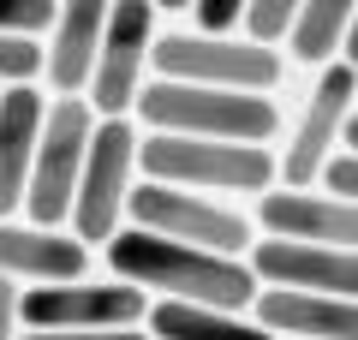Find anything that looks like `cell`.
<instances>
[{
	"mask_svg": "<svg viewBox=\"0 0 358 340\" xmlns=\"http://www.w3.org/2000/svg\"><path fill=\"white\" fill-rule=\"evenodd\" d=\"M341 150H358V108L346 113V132H341Z\"/></svg>",
	"mask_w": 358,
	"mask_h": 340,
	"instance_id": "27",
	"label": "cell"
},
{
	"mask_svg": "<svg viewBox=\"0 0 358 340\" xmlns=\"http://www.w3.org/2000/svg\"><path fill=\"white\" fill-rule=\"evenodd\" d=\"M257 287H299V292H334V299H358V251L341 245H299V239H275L245 251Z\"/></svg>",
	"mask_w": 358,
	"mask_h": 340,
	"instance_id": "12",
	"label": "cell"
},
{
	"mask_svg": "<svg viewBox=\"0 0 358 340\" xmlns=\"http://www.w3.org/2000/svg\"><path fill=\"white\" fill-rule=\"evenodd\" d=\"M143 179L192 185L209 197H263L275 185V155L263 143H227V138H185V132H150L138 138Z\"/></svg>",
	"mask_w": 358,
	"mask_h": 340,
	"instance_id": "3",
	"label": "cell"
},
{
	"mask_svg": "<svg viewBox=\"0 0 358 340\" xmlns=\"http://www.w3.org/2000/svg\"><path fill=\"white\" fill-rule=\"evenodd\" d=\"M131 173H138V132H131V120L126 113L120 120H96L90 150H84V173H78V191H72V215H66L84 245H108L120 233Z\"/></svg>",
	"mask_w": 358,
	"mask_h": 340,
	"instance_id": "7",
	"label": "cell"
},
{
	"mask_svg": "<svg viewBox=\"0 0 358 340\" xmlns=\"http://www.w3.org/2000/svg\"><path fill=\"white\" fill-rule=\"evenodd\" d=\"M96 132V108L84 96H60L48 101L36 132V155H30V185H24V215L36 227H60L72 215V191L84 173V150Z\"/></svg>",
	"mask_w": 358,
	"mask_h": 340,
	"instance_id": "6",
	"label": "cell"
},
{
	"mask_svg": "<svg viewBox=\"0 0 358 340\" xmlns=\"http://www.w3.org/2000/svg\"><path fill=\"white\" fill-rule=\"evenodd\" d=\"M90 269V245L66 227H36V221H0V275L6 281H78Z\"/></svg>",
	"mask_w": 358,
	"mask_h": 340,
	"instance_id": "14",
	"label": "cell"
},
{
	"mask_svg": "<svg viewBox=\"0 0 358 340\" xmlns=\"http://www.w3.org/2000/svg\"><path fill=\"white\" fill-rule=\"evenodd\" d=\"M341 60H346V66H358V6H352V18H346V36H341Z\"/></svg>",
	"mask_w": 358,
	"mask_h": 340,
	"instance_id": "26",
	"label": "cell"
},
{
	"mask_svg": "<svg viewBox=\"0 0 358 340\" xmlns=\"http://www.w3.org/2000/svg\"><path fill=\"white\" fill-rule=\"evenodd\" d=\"M143 323L155 340H275L245 311H215V304H185V299H162Z\"/></svg>",
	"mask_w": 358,
	"mask_h": 340,
	"instance_id": "17",
	"label": "cell"
},
{
	"mask_svg": "<svg viewBox=\"0 0 358 340\" xmlns=\"http://www.w3.org/2000/svg\"><path fill=\"white\" fill-rule=\"evenodd\" d=\"M245 6H251V0H192L203 36H233V30L245 24Z\"/></svg>",
	"mask_w": 358,
	"mask_h": 340,
	"instance_id": "22",
	"label": "cell"
},
{
	"mask_svg": "<svg viewBox=\"0 0 358 340\" xmlns=\"http://www.w3.org/2000/svg\"><path fill=\"white\" fill-rule=\"evenodd\" d=\"M150 316V292L131 281H36L18 292L24 328H138Z\"/></svg>",
	"mask_w": 358,
	"mask_h": 340,
	"instance_id": "9",
	"label": "cell"
},
{
	"mask_svg": "<svg viewBox=\"0 0 358 340\" xmlns=\"http://www.w3.org/2000/svg\"><path fill=\"white\" fill-rule=\"evenodd\" d=\"M150 132H185V138H227V143H268L281 132V108L263 90H209L179 78H143L138 108Z\"/></svg>",
	"mask_w": 358,
	"mask_h": 340,
	"instance_id": "2",
	"label": "cell"
},
{
	"mask_svg": "<svg viewBox=\"0 0 358 340\" xmlns=\"http://www.w3.org/2000/svg\"><path fill=\"white\" fill-rule=\"evenodd\" d=\"M102 251H108L114 281H131V287L155 292V299L215 304V311H251V299H257V275L245 257L179 245V239L150 233V227H120Z\"/></svg>",
	"mask_w": 358,
	"mask_h": 340,
	"instance_id": "1",
	"label": "cell"
},
{
	"mask_svg": "<svg viewBox=\"0 0 358 340\" xmlns=\"http://www.w3.org/2000/svg\"><path fill=\"white\" fill-rule=\"evenodd\" d=\"M108 6H114V0H60V6H54L42 72H48V84L60 90V96H84L96 48H102V30H108Z\"/></svg>",
	"mask_w": 358,
	"mask_h": 340,
	"instance_id": "15",
	"label": "cell"
},
{
	"mask_svg": "<svg viewBox=\"0 0 358 340\" xmlns=\"http://www.w3.org/2000/svg\"><path fill=\"white\" fill-rule=\"evenodd\" d=\"M155 13H192V0H155Z\"/></svg>",
	"mask_w": 358,
	"mask_h": 340,
	"instance_id": "28",
	"label": "cell"
},
{
	"mask_svg": "<svg viewBox=\"0 0 358 340\" xmlns=\"http://www.w3.org/2000/svg\"><path fill=\"white\" fill-rule=\"evenodd\" d=\"M54 6L60 0H0V30L6 36H42L54 24Z\"/></svg>",
	"mask_w": 358,
	"mask_h": 340,
	"instance_id": "21",
	"label": "cell"
},
{
	"mask_svg": "<svg viewBox=\"0 0 358 340\" xmlns=\"http://www.w3.org/2000/svg\"><path fill=\"white\" fill-rule=\"evenodd\" d=\"M251 316L275 340H358V299L299 287H257Z\"/></svg>",
	"mask_w": 358,
	"mask_h": 340,
	"instance_id": "13",
	"label": "cell"
},
{
	"mask_svg": "<svg viewBox=\"0 0 358 340\" xmlns=\"http://www.w3.org/2000/svg\"><path fill=\"white\" fill-rule=\"evenodd\" d=\"M42 113H48V101H42L30 84H6V96H0V221H6L13 209H24Z\"/></svg>",
	"mask_w": 358,
	"mask_h": 340,
	"instance_id": "16",
	"label": "cell"
},
{
	"mask_svg": "<svg viewBox=\"0 0 358 340\" xmlns=\"http://www.w3.org/2000/svg\"><path fill=\"white\" fill-rule=\"evenodd\" d=\"M352 6H358V0H299L293 30H287V48L299 54V66L341 60V36H346Z\"/></svg>",
	"mask_w": 358,
	"mask_h": 340,
	"instance_id": "18",
	"label": "cell"
},
{
	"mask_svg": "<svg viewBox=\"0 0 358 340\" xmlns=\"http://www.w3.org/2000/svg\"><path fill=\"white\" fill-rule=\"evenodd\" d=\"M293 13H299V0H251L239 30L251 42H268V48H275V42H287V30H293Z\"/></svg>",
	"mask_w": 358,
	"mask_h": 340,
	"instance_id": "19",
	"label": "cell"
},
{
	"mask_svg": "<svg viewBox=\"0 0 358 340\" xmlns=\"http://www.w3.org/2000/svg\"><path fill=\"white\" fill-rule=\"evenodd\" d=\"M257 221L275 239H299V245H341L358 251V203L334 197L329 185H281L257 197Z\"/></svg>",
	"mask_w": 358,
	"mask_h": 340,
	"instance_id": "11",
	"label": "cell"
},
{
	"mask_svg": "<svg viewBox=\"0 0 358 340\" xmlns=\"http://www.w3.org/2000/svg\"><path fill=\"white\" fill-rule=\"evenodd\" d=\"M36 72H42L36 36H6V30H0V84H30Z\"/></svg>",
	"mask_w": 358,
	"mask_h": 340,
	"instance_id": "20",
	"label": "cell"
},
{
	"mask_svg": "<svg viewBox=\"0 0 358 340\" xmlns=\"http://www.w3.org/2000/svg\"><path fill=\"white\" fill-rule=\"evenodd\" d=\"M150 78H179V84H209V90H275L287 78V60L268 42L251 36H203V30H179L155 36L150 48Z\"/></svg>",
	"mask_w": 358,
	"mask_h": 340,
	"instance_id": "4",
	"label": "cell"
},
{
	"mask_svg": "<svg viewBox=\"0 0 358 340\" xmlns=\"http://www.w3.org/2000/svg\"><path fill=\"white\" fill-rule=\"evenodd\" d=\"M126 215H131V227H150V233L179 239V245H203V251H227V257L251 251V215L209 197V191H192V185L143 179V185H131Z\"/></svg>",
	"mask_w": 358,
	"mask_h": 340,
	"instance_id": "5",
	"label": "cell"
},
{
	"mask_svg": "<svg viewBox=\"0 0 358 340\" xmlns=\"http://www.w3.org/2000/svg\"><path fill=\"white\" fill-rule=\"evenodd\" d=\"M18 340H155L143 328H24Z\"/></svg>",
	"mask_w": 358,
	"mask_h": 340,
	"instance_id": "23",
	"label": "cell"
},
{
	"mask_svg": "<svg viewBox=\"0 0 358 340\" xmlns=\"http://www.w3.org/2000/svg\"><path fill=\"white\" fill-rule=\"evenodd\" d=\"M352 108H358V66L322 60L305 108H299L293 138H287V150L275 155V173H281L287 185H317L322 162L341 150V132H346V113H352Z\"/></svg>",
	"mask_w": 358,
	"mask_h": 340,
	"instance_id": "10",
	"label": "cell"
},
{
	"mask_svg": "<svg viewBox=\"0 0 358 340\" xmlns=\"http://www.w3.org/2000/svg\"><path fill=\"white\" fill-rule=\"evenodd\" d=\"M150 48H155V0H114L84 84V101L96 108V120H120L138 108V90L150 78Z\"/></svg>",
	"mask_w": 358,
	"mask_h": 340,
	"instance_id": "8",
	"label": "cell"
},
{
	"mask_svg": "<svg viewBox=\"0 0 358 340\" xmlns=\"http://www.w3.org/2000/svg\"><path fill=\"white\" fill-rule=\"evenodd\" d=\"M322 185H329L334 197L358 203V150H334L329 162H322Z\"/></svg>",
	"mask_w": 358,
	"mask_h": 340,
	"instance_id": "24",
	"label": "cell"
},
{
	"mask_svg": "<svg viewBox=\"0 0 358 340\" xmlns=\"http://www.w3.org/2000/svg\"><path fill=\"white\" fill-rule=\"evenodd\" d=\"M0 340H18V292L6 275H0Z\"/></svg>",
	"mask_w": 358,
	"mask_h": 340,
	"instance_id": "25",
	"label": "cell"
}]
</instances>
